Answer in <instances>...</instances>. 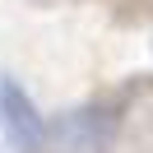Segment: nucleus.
I'll use <instances>...</instances> for the list:
<instances>
[{"mask_svg": "<svg viewBox=\"0 0 153 153\" xmlns=\"http://www.w3.org/2000/svg\"><path fill=\"white\" fill-rule=\"evenodd\" d=\"M121 134V111L111 102H79L47 121V149L51 153H111Z\"/></svg>", "mask_w": 153, "mask_h": 153, "instance_id": "f257e3e1", "label": "nucleus"}, {"mask_svg": "<svg viewBox=\"0 0 153 153\" xmlns=\"http://www.w3.org/2000/svg\"><path fill=\"white\" fill-rule=\"evenodd\" d=\"M0 130L19 153H47V121L14 79H0Z\"/></svg>", "mask_w": 153, "mask_h": 153, "instance_id": "f03ea898", "label": "nucleus"}]
</instances>
